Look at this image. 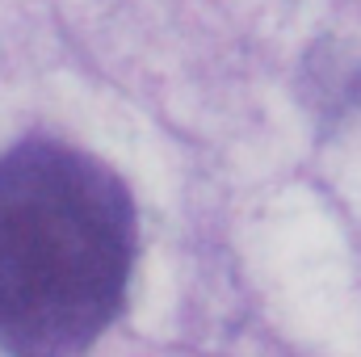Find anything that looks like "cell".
Returning <instances> with one entry per match:
<instances>
[{
  "mask_svg": "<svg viewBox=\"0 0 361 357\" xmlns=\"http://www.w3.org/2000/svg\"><path fill=\"white\" fill-rule=\"evenodd\" d=\"M135 206L101 160L63 143L0 156V349L76 353L118 315Z\"/></svg>",
  "mask_w": 361,
  "mask_h": 357,
  "instance_id": "cell-1",
  "label": "cell"
}]
</instances>
